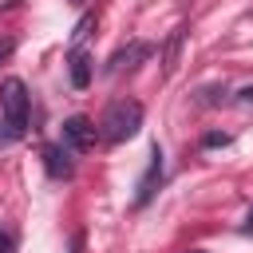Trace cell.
Listing matches in <instances>:
<instances>
[{"mask_svg":"<svg viewBox=\"0 0 253 253\" xmlns=\"http://www.w3.org/2000/svg\"><path fill=\"white\" fill-rule=\"evenodd\" d=\"M146 55H150V47H146V43H130L126 51H115V55H111L107 71H119V67L126 63V59H146Z\"/></svg>","mask_w":253,"mask_h":253,"instance_id":"cell-7","label":"cell"},{"mask_svg":"<svg viewBox=\"0 0 253 253\" xmlns=\"http://www.w3.org/2000/svg\"><path fill=\"white\" fill-rule=\"evenodd\" d=\"M91 28H95V16H83V20H79V24H75V32H71V43H75V47H79V43H83V36H87V32H91Z\"/></svg>","mask_w":253,"mask_h":253,"instance_id":"cell-9","label":"cell"},{"mask_svg":"<svg viewBox=\"0 0 253 253\" xmlns=\"http://www.w3.org/2000/svg\"><path fill=\"white\" fill-rule=\"evenodd\" d=\"M194 253H198V249H194Z\"/></svg>","mask_w":253,"mask_h":253,"instance_id":"cell-13","label":"cell"},{"mask_svg":"<svg viewBox=\"0 0 253 253\" xmlns=\"http://www.w3.org/2000/svg\"><path fill=\"white\" fill-rule=\"evenodd\" d=\"M43 170L51 178H71L75 162H71V146L67 142H47L43 146Z\"/></svg>","mask_w":253,"mask_h":253,"instance_id":"cell-4","label":"cell"},{"mask_svg":"<svg viewBox=\"0 0 253 253\" xmlns=\"http://www.w3.org/2000/svg\"><path fill=\"white\" fill-rule=\"evenodd\" d=\"M99 126H103V138H107V142H126V138H134L138 126H142V103H134V99L111 103Z\"/></svg>","mask_w":253,"mask_h":253,"instance_id":"cell-2","label":"cell"},{"mask_svg":"<svg viewBox=\"0 0 253 253\" xmlns=\"http://www.w3.org/2000/svg\"><path fill=\"white\" fill-rule=\"evenodd\" d=\"M0 253H8V237L4 233H0Z\"/></svg>","mask_w":253,"mask_h":253,"instance_id":"cell-12","label":"cell"},{"mask_svg":"<svg viewBox=\"0 0 253 253\" xmlns=\"http://www.w3.org/2000/svg\"><path fill=\"white\" fill-rule=\"evenodd\" d=\"M91 55L83 51V47H71V55H67V71H71V87H91Z\"/></svg>","mask_w":253,"mask_h":253,"instance_id":"cell-6","label":"cell"},{"mask_svg":"<svg viewBox=\"0 0 253 253\" xmlns=\"http://www.w3.org/2000/svg\"><path fill=\"white\" fill-rule=\"evenodd\" d=\"M225 142H229V134H217V130L206 134V146H225Z\"/></svg>","mask_w":253,"mask_h":253,"instance_id":"cell-10","label":"cell"},{"mask_svg":"<svg viewBox=\"0 0 253 253\" xmlns=\"http://www.w3.org/2000/svg\"><path fill=\"white\" fill-rule=\"evenodd\" d=\"M95 123L87 119V115H71L67 123H63V142L71 146V150H91L95 146Z\"/></svg>","mask_w":253,"mask_h":253,"instance_id":"cell-3","label":"cell"},{"mask_svg":"<svg viewBox=\"0 0 253 253\" xmlns=\"http://www.w3.org/2000/svg\"><path fill=\"white\" fill-rule=\"evenodd\" d=\"M241 99H245V103H253V87H245V91H241Z\"/></svg>","mask_w":253,"mask_h":253,"instance_id":"cell-11","label":"cell"},{"mask_svg":"<svg viewBox=\"0 0 253 253\" xmlns=\"http://www.w3.org/2000/svg\"><path fill=\"white\" fill-rule=\"evenodd\" d=\"M178 47H182V28L170 36V43H166V55H162V67H166V75L174 71V63H178Z\"/></svg>","mask_w":253,"mask_h":253,"instance_id":"cell-8","label":"cell"},{"mask_svg":"<svg viewBox=\"0 0 253 253\" xmlns=\"http://www.w3.org/2000/svg\"><path fill=\"white\" fill-rule=\"evenodd\" d=\"M158 182H162V150L154 146V150H150V170L142 174V182H138V194H134V202H138V206H146V202L154 198V186H158Z\"/></svg>","mask_w":253,"mask_h":253,"instance_id":"cell-5","label":"cell"},{"mask_svg":"<svg viewBox=\"0 0 253 253\" xmlns=\"http://www.w3.org/2000/svg\"><path fill=\"white\" fill-rule=\"evenodd\" d=\"M0 111H4V126H8L4 142L20 138L28 130V87H24V79L12 75V79L0 83Z\"/></svg>","mask_w":253,"mask_h":253,"instance_id":"cell-1","label":"cell"}]
</instances>
